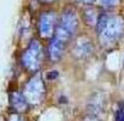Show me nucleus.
Here are the masks:
<instances>
[{
    "mask_svg": "<svg viewBox=\"0 0 124 121\" xmlns=\"http://www.w3.org/2000/svg\"><path fill=\"white\" fill-rule=\"evenodd\" d=\"M42 56V49L41 46L38 41H33L28 48V50L24 53L23 58H22V62L23 65L29 68V70H35L40 66V61H41Z\"/></svg>",
    "mask_w": 124,
    "mask_h": 121,
    "instance_id": "3",
    "label": "nucleus"
},
{
    "mask_svg": "<svg viewBox=\"0 0 124 121\" xmlns=\"http://www.w3.org/2000/svg\"><path fill=\"white\" fill-rule=\"evenodd\" d=\"M64 44H65V42L58 40L55 37L51 41V43L48 46V55L53 61L59 60L62 58L63 52H64Z\"/></svg>",
    "mask_w": 124,
    "mask_h": 121,
    "instance_id": "6",
    "label": "nucleus"
},
{
    "mask_svg": "<svg viewBox=\"0 0 124 121\" xmlns=\"http://www.w3.org/2000/svg\"><path fill=\"white\" fill-rule=\"evenodd\" d=\"M42 2H51V1H53V0H40Z\"/></svg>",
    "mask_w": 124,
    "mask_h": 121,
    "instance_id": "12",
    "label": "nucleus"
},
{
    "mask_svg": "<svg viewBox=\"0 0 124 121\" xmlns=\"http://www.w3.org/2000/svg\"><path fill=\"white\" fill-rule=\"evenodd\" d=\"M55 14L53 12H43L39 19V31L42 37H51L55 33Z\"/></svg>",
    "mask_w": 124,
    "mask_h": 121,
    "instance_id": "4",
    "label": "nucleus"
},
{
    "mask_svg": "<svg viewBox=\"0 0 124 121\" xmlns=\"http://www.w3.org/2000/svg\"><path fill=\"white\" fill-rule=\"evenodd\" d=\"M43 95L42 81L40 78H34L29 81L28 86H25V98H28L31 103H38Z\"/></svg>",
    "mask_w": 124,
    "mask_h": 121,
    "instance_id": "5",
    "label": "nucleus"
},
{
    "mask_svg": "<svg viewBox=\"0 0 124 121\" xmlns=\"http://www.w3.org/2000/svg\"><path fill=\"white\" fill-rule=\"evenodd\" d=\"M98 34L102 42L113 43L124 33V20L121 17L101 14L96 23Z\"/></svg>",
    "mask_w": 124,
    "mask_h": 121,
    "instance_id": "1",
    "label": "nucleus"
},
{
    "mask_svg": "<svg viewBox=\"0 0 124 121\" xmlns=\"http://www.w3.org/2000/svg\"><path fill=\"white\" fill-rule=\"evenodd\" d=\"M77 1H80V2H83V4H93L95 0H77Z\"/></svg>",
    "mask_w": 124,
    "mask_h": 121,
    "instance_id": "10",
    "label": "nucleus"
},
{
    "mask_svg": "<svg viewBox=\"0 0 124 121\" xmlns=\"http://www.w3.org/2000/svg\"><path fill=\"white\" fill-rule=\"evenodd\" d=\"M116 121H124V108H119L116 113Z\"/></svg>",
    "mask_w": 124,
    "mask_h": 121,
    "instance_id": "8",
    "label": "nucleus"
},
{
    "mask_svg": "<svg viewBox=\"0 0 124 121\" xmlns=\"http://www.w3.org/2000/svg\"><path fill=\"white\" fill-rule=\"evenodd\" d=\"M77 27V19H76V14L72 11H66L63 13L60 22L58 23L57 28H55V33H54V37L58 40L66 42L69 40L72 34L75 33Z\"/></svg>",
    "mask_w": 124,
    "mask_h": 121,
    "instance_id": "2",
    "label": "nucleus"
},
{
    "mask_svg": "<svg viewBox=\"0 0 124 121\" xmlns=\"http://www.w3.org/2000/svg\"><path fill=\"white\" fill-rule=\"evenodd\" d=\"M102 5H106V6H115L119 2V0H100Z\"/></svg>",
    "mask_w": 124,
    "mask_h": 121,
    "instance_id": "9",
    "label": "nucleus"
},
{
    "mask_svg": "<svg viewBox=\"0 0 124 121\" xmlns=\"http://www.w3.org/2000/svg\"><path fill=\"white\" fill-rule=\"evenodd\" d=\"M84 121H96L95 119H93V118H89V119H85Z\"/></svg>",
    "mask_w": 124,
    "mask_h": 121,
    "instance_id": "11",
    "label": "nucleus"
},
{
    "mask_svg": "<svg viewBox=\"0 0 124 121\" xmlns=\"http://www.w3.org/2000/svg\"><path fill=\"white\" fill-rule=\"evenodd\" d=\"M11 102H12L13 108H15L17 112H19V113L24 112V109H25L27 106H28L27 98H24L21 94H13L12 97H11Z\"/></svg>",
    "mask_w": 124,
    "mask_h": 121,
    "instance_id": "7",
    "label": "nucleus"
}]
</instances>
